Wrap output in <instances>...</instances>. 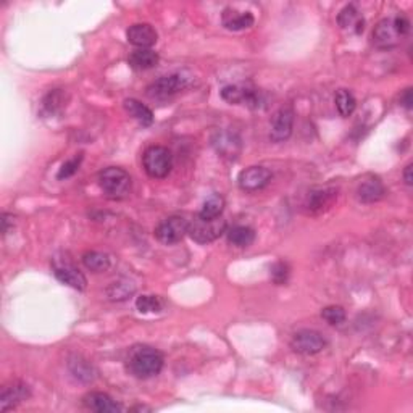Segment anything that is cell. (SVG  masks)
<instances>
[{"label": "cell", "mask_w": 413, "mask_h": 413, "mask_svg": "<svg viewBox=\"0 0 413 413\" xmlns=\"http://www.w3.org/2000/svg\"><path fill=\"white\" fill-rule=\"evenodd\" d=\"M65 107V94L62 89H54L52 93H49L44 99V108L49 113H57Z\"/></svg>", "instance_id": "30"}, {"label": "cell", "mask_w": 413, "mask_h": 413, "mask_svg": "<svg viewBox=\"0 0 413 413\" xmlns=\"http://www.w3.org/2000/svg\"><path fill=\"white\" fill-rule=\"evenodd\" d=\"M134 70H150L158 63V54L150 49H137L128 58Z\"/></svg>", "instance_id": "22"}, {"label": "cell", "mask_w": 413, "mask_h": 413, "mask_svg": "<svg viewBox=\"0 0 413 413\" xmlns=\"http://www.w3.org/2000/svg\"><path fill=\"white\" fill-rule=\"evenodd\" d=\"M386 194V189H384V185L381 182L379 178L376 176H370L364 180L357 187V197H359L360 202L364 204H375V202L381 200Z\"/></svg>", "instance_id": "17"}, {"label": "cell", "mask_w": 413, "mask_h": 413, "mask_svg": "<svg viewBox=\"0 0 413 413\" xmlns=\"http://www.w3.org/2000/svg\"><path fill=\"white\" fill-rule=\"evenodd\" d=\"M412 168H413V165H412V163H408L407 167H405V169H403V181H405V185H407V186H412V182H413Z\"/></svg>", "instance_id": "35"}, {"label": "cell", "mask_w": 413, "mask_h": 413, "mask_svg": "<svg viewBox=\"0 0 413 413\" xmlns=\"http://www.w3.org/2000/svg\"><path fill=\"white\" fill-rule=\"evenodd\" d=\"M408 33H410V21H408V18L403 15H396L381 20L375 26L371 39H373L375 47L394 49L397 45H401Z\"/></svg>", "instance_id": "1"}, {"label": "cell", "mask_w": 413, "mask_h": 413, "mask_svg": "<svg viewBox=\"0 0 413 413\" xmlns=\"http://www.w3.org/2000/svg\"><path fill=\"white\" fill-rule=\"evenodd\" d=\"M55 278L58 281L67 284L76 291H84L87 286V279L80 270L73 265H55Z\"/></svg>", "instance_id": "18"}, {"label": "cell", "mask_w": 413, "mask_h": 413, "mask_svg": "<svg viewBox=\"0 0 413 413\" xmlns=\"http://www.w3.org/2000/svg\"><path fill=\"white\" fill-rule=\"evenodd\" d=\"M289 265L286 261H276L272 267V279L274 284H284L289 278Z\"/></svg>", "instance_id": "33"}, {"label": "cell", "mask_w": 413, "mask_h": 413, "mask_svg": "<svg viewBox=\"0 0 413 413\" xmlns=\"http://www.w3.org/2000/svg\"><path fill=\"white\" fill-rule=\"evenodd\" d=\"M321 316H323V320L327 323L333 324V327H339V324H342L346 321V310L339 305H329L327 309H323Z\"/></svg>", "instance_id": "31"}, {"label": "cell", "mask_w": 413, "mask_h": 413, "mask_svg": "<svg viewBox=\"0 0 413 413\" xmlns=\"http://www.w3.org/2000/svg\"><path fill=\"white\" fill-rule=\"evenodd\" d=\"M215 150L224 158L234 160L241 152V139L229 131H217L212 137Z\"/></svg>", "instance_id": "13"}, {"label": "cell", "mask_w": 413, "mask_h": 413, "mask_svg": "<svg viewBox=\"0 0 413 413\" xmlns=\"http://www.w3.org/2000/svg\"><path fill=\"white\" fill-rule=\"evenodd\" d=\"M254 21H255V18H254V15H252V13L237 12L231 7L224 8L223 15H222L223 26L229 31L247 30V27H250L252 25H254Z\"/></svg>", "instance_id": "19"}, {"label": "cell", "mask_w": 413, "mask_h": 413, "mask_svg": "<svg viewBox=\"0 0 413 413\" xmlns=\"http://www.w3.org/2000/svg\"><path fill=\"white\" fill-rule=\"evenodd\" d=\"M224 209V199L220 194H212L206 197V200L202 205L200 213L205 218H217L222 217Z\"/></svg>", "instance_id": "27"}, {"label": "cell", "mask_w": 413, "mask_h": 413, "mask_svg": "<svg viewBox=\"0 0 413 413\" xmlns=\"http://www.w3.org/2000/svg\"><path fill=\"white\" fill-rule=\"evenodd\" d=\"M142 165L150 178H165L173 168V155L167 147L152 145L142 155Z\"/></svg>", "instance_id": "5"}, {"label": "cell", "mask_w": 413, "mask_h": 413, "mask_svg": "<svg viewBox=\"0 0 413 413\" xmlns=\"http://www.w3.org/2000/svg\"><path fill=\"white\" fill-rule=\"evenodd\" d=\"M68 368H70L71 375L76 379L82 381V383H91L95 378V370L93 368V365L87 360L81 359V357H73V359H70Z\"/></svg>", "instance_id": "25"}, {"label": "cell", "mask_w": 413, "mask_h": 413, "mask_svg": "<svg viewBox=\"0 0 413 413\" xmlns=\"http://www.w3.org/2000/svg\"><path fill=\"white\" fill-rule=\"evenodd\" d=\"M10 220H13V217H10L8 213L2 215V233L3 234L8 233V228H10Z\"/></svg>", "instance_id": "36"}, {"label": "cell", "mask_w": 413, "mask_h": 413, "mask_svg": "<svg viewBox=\"0 0 413 413\" xmlns=\"http://www.w3.org/2000/svg\"><path fill=\"white\" fill-rule=\"evenodd\" d=\"M163 355L157 349L142 346L134 347L128 357V371L139 379H149L157 376L163 368Z\"/></svg>", "instance_id": "2"}, {"label": "cell", "mask_w": 413, "mask_h": 413, "mask_svg": "<svg viewBox=\"0 0 413 413\" xmlns=\"http://www.w3.org/2000/svg\"><path fill=\"white\" fill-rule=\"evenodd\" d=\"M187 78L181 73H173V75H167L155 80L152 84L147 87V95L150 99L155 100H167L178 93H181L182 89H186Z\"/></svg>", "instance_id": "6"}, {"label": "cell", "mask_w": 413, "mask_h": 413, "mask_svg": "<svg viewBox=\"0 0 413 413\" xmlns=\"http://www.w3.org/2000/svg\"><path fill=\"white\" fill-rule=\"evenodd\" d=\"M338 194L333 189H315L309 194L307 199V209L310 212H323L324 209H328L333 204V200L336 199Z\"/></svg>", "instance_id": "21"}, {"label": "cell", "mask_w": 413, "mask_h": 413, "mask_svg": "<svg viewBox=\"0 0 413 413\" xmlns=\"http://www.w3.org/2000/svg\"><path fill=\"white\" fill-rule=\"evenodd\" d=\"M132 292H134V284L130 283V281L113 283L107 291L108 297L112 300H125L131 296Z\"/></svg>", "instance_id": "29"}, {"label": "cell", "mask_w": 413, "mask_h": 413, "mask_svg": "<svg viewBox=\"0 0 413 413\" xmlns=\"http://www.w3.org/2000/svg\"><path fill=\"white\" fill-rule=\"evenodd\" d=\"M327 339L315 329H302L292 336L291 347L294 352L302 353V355H315L327 347Z\"/></svg>", "instance_id": "9"}, {"label": "cell", "mask_w": 413, "mask_h": 413, "mask_svg": "<svg viewBox=\"0 0 413 413\" xmlns=\"http://www.w3.org/2000/svg\"><path fill=\"white\" fill-rule=\"evenodd\" d=\"M99 185L104 194L112 200L126 199L131 192V176L123 168L108 167L100 172Z\"/></svg>", "instance_id": "3"}, {"label": "cell", "mask_w": 413, "mask_h": 413, "mask_svg": "<svg viewBox=\"0 0 413 413\" xmlns=\"http://www.w3.org/2000/svg\"><path fill=\"white\" fill-rule=\"evenodd\" d=\"M334 102H336V108L341 117H351L353 113V110L357 107V100L353 97L351 91L347 89H339L336 93V97H334Z\"/></svg>", "instance_id": "26"}, {"label": "cell", "mask_w": 413, "mask_h": 413, "mask_svg": "<svg viewBox=\"0 0 413 413\" xmlns=\"http://www.w3.org/2000/svg\"><path fill=\"white\" fill-rule=\"evenodd\" d=\"M30 396L31 392L27 384L23 383V381H13V383L7 384L2 389V394H0V410L7 412L10 408H15L18 403L26 401Z\"/></svg>", "instance_id": "12"}, {"label": "cell", "mask_w": 413, "mask_h": 413, "mask_svg": "<svg viewBox=\"0 0 413 413\" xmlns=\"http://www.w3.org/2000/svg\"><path fill=\"white\" fill-rule=\"evenodd\" d=\"M226 236L229 244H233L234 247H241V249L252 246V242L255 241V231L250 226H244V224L233 226L226 233Z\"/></svg>", "instance_id": "23"}, {"label": "cell", "mask_w": 413, "mask_h": 413, "mask_svg": "<svg viewBox=\"0 0 413 413\" xmlns=\"http://www.w3.org/2000/svg\"><path fill=\"white\" fill-rule=\"evenodd\" d=\"M125 110L130 113V117L134 118V120L139 123L142 126H150L154 123V113L147 105H144L139 100L136 99H126L125 100Z\"/></svg>", "instance_id": "20"}, {"label": "cell", "mask_w": 413, "mask_h": 413, "mask_svg": "<svg viewBox=\"0 0 413 413\" xmlns=\"http://www.w3.org/2000/svg\"><path fill=\"white\" fill-rule=\"evenodd\" d=\"M187 228H189V222L185 217H168L165 218L162 223L155 228V237L162 242V244L172 246L176 242L182 241V237L187 234Z\"/></svg>", "instance_id": "7"}, {"label": "cell", "mask_w": 413, "mask_h": 413, "mask_svg": "<svg viewBox=\"0 0 413 413\" xmlns=\"http://www.w3.org/2000/svg\"><path fill=\"white\" fill-rule=\"evenodd\" d=\"M82 263H84V267L87 270H91V272L104 273L110 268L112 261H110V257L107 254H104V252L91 250L82 255Z\"/></svg>", "instance_id": "24"}, {"label": "cell", "mask_w": 413, "mask_h": 413, "mask_svg": "<svg viewBox=\"0 0 413 413\" xmlns=\"http://www.w3.org/2000/svg\"><path fill=\"white\" fill-rule=\"evenodd\" d=\"M222 99L226 100L228 104L234 105H247L249 108H260L263 104L261 94L254 87L239 86V84H229L222 89Z\"/></svg>", "instance_id": "8"}, {"label": "cell", "mask_w": 413, "mask_h": 413, "mask_svg": "<svg viewBox=\"0 0 413 413\" xmlns=\"http://www.w3.org/2000/svg\"><path fill=\"white\" fill-rule=\"evenodd\" d=\"M401 102H402V105L407 110H412V107H413V99H412V89H410V87L403 91V94L401 95Z\"/></svg>", "instance_id": "34"}, {"label": "cell", "mask_w": 413, "mask_h": 413, "mask_svg": "<svg viewBox=\"0 0 413 413\" xmlns=\"http://www.w3.org/2000/svg\"><path fill=\"white\" fill-rule=\"evenodd\" d=\"M82 403L89 410L97 412V413H117L121 412L123 407L117 401H113L108 394L105 392H89L82 397Z\"/></svg>", "instance_id": "15"}, {"label": "cell", "mask_w": 413, "mask_h": 413, "mask_svg": "<svg viewBox=\"0 0 413 413\" xmlns=\"http://www.w3.org/2000/svg\"><path fill=\"white\" fill-rule=\"evenodd\" d=\"M126 38L130 40V44L136 45V47L149 49L157 43L158 34L150 25H147V23H139V25H132L128 27Z\"/></svg>", "instance_id": "14"}, {"label": "cell", "mask_w": 413, "mask_h": 413, "mask_svg": "<svg viewBox=\"0 0 413 413\" xmlns=\"http://www.w3.org/2000/svg\"><path fill=\"white\" fill-rule=\"evenodd\" d=\"M338 25L341 26V30L352 34H362L365 30V20L355 5H347L339 12Z\"/></svg>", "instance_id": "16"}, {"label": "cell", "mask_w": 413, "mask_h": 413, "mask_svg": "<svg viewBox=\"0 0 413 413\" xmlns=\"http://www.w3.org/2000/svg\"><path fill=\"white\" fill-rule=\"evenodd\" d=\"M82 162V155H76V157H73L70 160H67L65 163L62 165V168L58 169L57 178L58 180H67V178H71L73 174H75L78 169H80V165Z\"/></svg>", "instance_id": "32"}, {"label": "cell", "mask_w": 413, "mask_h": 413, "mask_svg": "<svg viewBox=\"0 0 413 413\" xmlns=\"http://www.w3.org/2000/svg\"><path fill=\"white\" fill-rule=\"evenodd\" d=\"M294 126V110L291 107H281L273 115L270 139L273 142H283L292 134Z\"/></svg>", "instance_id": "11"}, {"label": "cell", "mask_w": 413, "mask_h": 413, "mask_svg": "<svg viewBox=\"0 0 413 413\" xmlns=\"http://www.w3.org/2000/svg\"><path fill=\"white\" fill-rule=\"evenodd\" d=\"M272 181V172L265 167H249L237 176V185L242 191L255 192L267 187Z\"/></svg>", "instance_id": "10"}, {"label": "cell", "mask_w": 413, "mask_h": 413, "mask_svg": "<svg viewBox=\"0 0 413 413\" xmlns=\"http://www.w3.org/2000/svg\"><path fill=\"white\" fill-rule=\"evenodd\" d=\"M136 309L141 314H158L163 309V300L157 296H141L136 300Z\"/></svg>", "instance_id": "28"}, {"label": "cell", "mask_w": 413, "mask_h": 413, "mask_svg": "<svg viewBox=\"0 0 413 413\" xmlns=\"http://www.w3.org/2000/svg\"><path fill=\"white\" fill-rule=\"evenodd\" d=\"M226 220L223 217L205 218L202 215H196L189 222L187 234L197 244H209V242L217 241L220 236L226 233Z\"/></svg>", "instance_id": "4"}]
</instances>
